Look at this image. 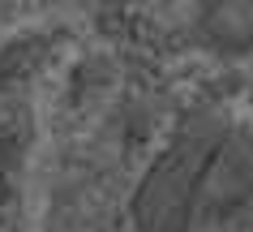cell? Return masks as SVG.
<instances>
[{
    "instance_id": "1",
    "label": "cell",
    "mask_w": 253,
    "mask_h": 232,
    "mask_svg": "<svg viewBox=\"0 0 253 232\" xmlns=\"http://www.w3.org/2000/svg\"><path fill=\"white\" fill-rule=\"evenodd\" d=\"M253 202V125L193 108L137 181V232H214Z\"/></svg>"
},
{
    "instance_id": "2",
    "label": "cell",
    "mask_w": 253,
    "mask_h": 232,
    "mask_svg": "<svg viewBox=\"0 0 253 232\" xmlns=\"http://www.w3.org/2000/svg\"><path fill=\"white\" fill-rule=\"evenodd\" d=\"M202 35L214 52H249L253 47V0H232V4H206L202 9Z\"/></svg>"
}]
</instances>
